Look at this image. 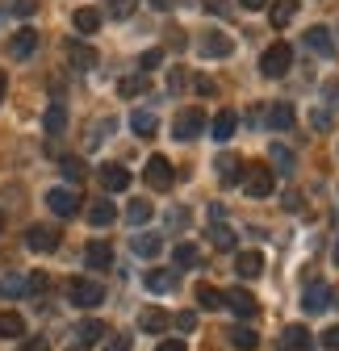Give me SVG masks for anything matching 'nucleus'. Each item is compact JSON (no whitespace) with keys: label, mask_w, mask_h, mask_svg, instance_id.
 Returning a JSON list of instances; mask_svg holds the SVG:
<instances>
[{"label":"nucleus","mask_w":339,"mask_h":351,"mask_svg":"<svg viewBox=\"0 0 339 351\" xmlns=\"http://www.w3.org/2000/svg\"><path fill=\"white\" fill-rule=\"evenodd\" d=\"M159 63H163V51H147V55L139 59V71H143V75H151Z\"/></svg>","instance_id":"41"},{"label":"nucleus","mask_w":339,"mask_h":351,"mask_svg":"<svg viewBox=\"0 0 339 351\" xmlns=\"http://www.w3.org/2000/svg\"><path fill=\"white\" fill-rule=\"evenodd\" d=\"M13 13L17 17H34L38 13V0H13Z\"/></svg>","instance_id":"43"},{"label":"nucleus","mask_w":339,"mask_h":351,"mask_svg":"<svg viewBox=\"0 0 339 351\" xmlns=\"http://www.w3.org/2000/svg\"><path fill=\"white\" fill-rule=\"evenodd\" d=\"M5 88H9V75H5V71H0V101H5Z\"/></svg>","instance_id":"56"},{"label":"nucleus","mask_w":339,"mask_h":351,"mask_svg":"<svg viewBox=\"0 0 339 351\" xmlns=\"http://www.w3.org/2000/svg\"><path fill=\"white\" fill-rule=\"evenodd\" d=\"M34 47H38V29L21 25V29L13 34V42H9V55H13V59H30V55H34Z\"/></svg>","instance_id":"13"},{"label":"nucleus","mask_w":339,"mask_h":351,"mask_svg":"<svg viewBox=\"0 0 339 351\" xmlns=\"http://www.w3.org/2000/svg\"><path fill=\"white\" fill-rule=\"evenodd\" d=\"M226 305H231L239 318H256V314H260V301L251 297L247 289H231V293H226Z\"/></svg>","instance_id":"11"},{"label":"nucleus","mask_w":339,"mask_h":351,"mask_svg":"<svg viewBox=\"0 0 339 351\" xmlns=\"http://www.w3.org/2000/svg\"><path fill=\"white\" fill-rule=\"evenodd\" d=\"M281 351H314V335H310L306 326H285Z\"/></svg>","instance_id":"12"},{"label":"nucleus","mask_w":339,"mask_h":351,"mask_svg":"<svg viewBox=\"0 0 339 351\" xmlns=\"http://www.w3.org/2000/svg\"><path fill=\"white\" fill-rule=\"evenodd\" d=\"M197 305H201V310H222V305H226V293L214 289V285H197Z\"/></svg>","instance_id":"25"},{"label":"nucleus","mask_w":339,"mask_h":351,"mask_svg":"<svg viewBox=\"0 0 339 351\" xmlns=\"http://www.w3.org/2000/svg\"><path fill=\"white\" fill-rule=\"evenodd\" d=\"M268 159L277 163L272 171H285V176L293 171V151H289V147H281V143H272V147H268Z\"/></svg>","instance_id":"34"},{"label":"nucleus","mask_w":339,"mask_h":351,"mask_svg":"<svg viewBox=\"0 0 339 351\" xmlns=\"http://www.w3.org/2000/svg\"><path fill=\"white\" fill-rule=\"evenodd\" d=\"M201 134H205V113H201V109H180L176 121H172V138L193 143V138H201Z\"/></svg>","instance_id":"4"},{"label":"nucleus","mask_w":339,"mask_h":351,"mask_svg":"<svg viewBox=\"0 0 339 351\" xmlns=\"http://www.w3.org/2000/svg\"><path fill=\"white\" fill-rule=\"evenodd\" d=\"M167 88H172V93H180V88H185V71H172V80H167Z\"/></svg>","instance_id":"52"},{"label":"nucleus","mask_w":339,"mask_h":351,"mask_svg":"<svg viewBox=\"0 0 339 351\" xmlns=\"http://www.w3.org/2000/svg\"><path fill=\"white\" fill-rule=\"evenodd\" d=\"M151 9H159V13H167V9H176V0H147Z\"/></svg>","instance_id":"53"},{"label":"nucleus","mask_w":339,"mask_h":351,"mask_svg":"<svg viewBox=\"0 0 339 351\" xmlns=\"http://www.w3.org/2000/svg\"><path fill=\"white\" fill-rule=\"evenodd\" d=\"M327 305H331V285L327 280H310L306 293H302V310L306 314H323Z\"/></svg>","instance_id":"7"},{"label":"nucleus","mask_w":339,"mask_h":351,"mask_svg":"<svg viewBox=\"0 0 339 351\" xmlns=\"http://www.w3.org/2000/svg\"><path fill=\"white\" fill-rule=\"evenodd\" d=\"M159 251H163V239H159V234H135V255L155 259Z\"/></svg>","instance_id":"28"},{"label":"nucleus","mask_w":339,"mask_h":351,"mask_svg":"<svg viewBox=\"0 0 339 351\" xmlns=\"http://www.w3.org/2000/svg\"><path fill=\"white\" fill-rule=\"evenodd\" d=\"M67 297H71L75 310H97V305L105 301V285L101 280H89V276H75L67 285Z\"/></svg>","instance_id":"1"},{"label":"nucleus","mask_w":339,"mask_h":351,"mask_svg":"<svg viewBox=\"0 0 339 351\" xmlns=\"http://www.w3.org/2000/svg\"><path fill=\"white\" fill-rule=\"evenodd\" d=\"M197 93H201V97H214V80H205V75H197Z\"/></svg>","instance_id":"49"},{"label":"nucleus","mask_w":339,"mask_h":351,"mask_svg":"<svg viewBox=\"0 0 339 351\" xmlns=\"http://www.w3.org/2000/svg\"><path fill=\"white\" fill-rule=\"evenodd\" d=\"M67 59H71L75 71H93V67H97V51L89 47V42H71V47H67Z\"/></svg>","instance_id":"16"},{"label":"nucleus","mask_w":339,"mask_h":351,"mask_svg":"<svg viewBox=\"0 0 339 351\" xmlns=\"http://www.w3.org/2000/svg\"><path fill=\"white\" fill-rule=\"evenodd\" d=\"M268 17H272V25H277V29H285L293 17H298V0H272Z\"/></svg>","instance_id":"23"},{"label":"nucleus","mask_w":339,"mask_h":351,"mask_svg":"<svg viewBox=\"0 0 339 351\" xmlns=\"http://www.w3.org/2000/svg\"><path fill=\"white\" fill-rule=\"evenodd\" d=\"M310 125H314V130H327V125H331V113H327V109L310 113Z\"/></svg>","instance_id":"48"},{"label":"nucleus","mask_w":339,"mask_h":351,"mask_svg":"<svg viewBox=\"0 0 339 351\" xmlns=\"http://www.w3.org/2000/svg\"><path fill=\"white\" fill-rule=\"evenodd\" d=\"M117 93L121 97H139V93H147V75L139 71V75H126L121 84H117Z\"/></svg>","instance_id":"38"},{"label":"nucleus","mask_w":339,"mask_h":351,"mask_svg":"<svg viewBox=\"0 0 339 351\" xmlns=\"http://www.w3.org/2000/svg\"><path fill=\"white\" fill-rule=\"evenodd\" d=\"M167 322H172V318H167L163 310H155V305L139 314V330H147V335H163V330H167Z\"/></svg>","instance_id":"21"},{"label":"nucleus","mask_w":339,"mask_h":351,"mask_svg":"<svg viewBox=\"0 0 339 351\" xmlns=\"http://www.w3.org/2000/svg\"><path fill=\"white\" fill-rule=\"evenodd\" d=\"M172 180H176L172 163H167L163 155H151V159H147V184H151V189H172Z\"/></svg>","instance_id":"8"},{"label":"nucleus","mask_w":339,"mask_h":351,"mask_svg":"<svg viewBox=\"0 0 339 351\" xmlns=\"http://www.w3.org/2000/svg\"><path fill=\"white\" fill-rule=\"evenodd\" d=\"M42 125H47V134H63V125H67V105H63V101H51Z\"/></svg>","instance_id":"22"},{"label":"nucleus","mask_w":339,"mask_h":351,"mask_svg":"<svg viewBox=\"0 0 339 351\" xmlns=\"http://www.w3.org/2000/svg\"><path fill=\"white\" fill-rule=\"evenodd\" d=\"M239 5H243L247 13H256V9H264V5H268V0H239Z\"/></svg>","instance_id":"54"},{"label":"nucleus","mask_w":339,"mask_h":351,"mask_svg":"<svg viewBox=\"0 0 339 351\" xmlns=\"http://www.w3.org/2000/svg\"><path fill=\"white\" fill-rule=\"evenodd\" d=\"M101 335H105V322H97V318H84V322L75 326V339H80V343H97Z\"/></svg>","instance_id":"33"},{"label":"nucleus","mask_w":339,"mask_h":351,"mask_svg":"<svg viewBox=\"0 0 339 351\" xmlns=\"http://www.w3.org/2000/svg\"><path fill=\"white\" fill-rule=\"evenodd\" d=\"M172 322H176L180 330H193V326H197V314H193V310H185V314H176Z\"/></svg>","instance_id":"46"},{"label":"nucleus","mask_w":339,"mask_h":351,"mask_svg":"<svg viewBox=\"0 0 339 351\" xmlns=\"http://www.w3.org/2000/svg\"><path fill=\"white\" fill-rule=\"evenodd\" d=\"M21 351H51L47 335H34V339H21Z\"/></svg>","instance_id":"42"},{"label":"nucleus","mask_w":339,"mask_h":351,"mask_svg":"<svg viewBox=\"0 0 339 351\" xmlns=\"http://www.w3.org/2000/svg\"><path fill=\"white\" fill-rule=\"evenodd\" d=\"M167 222H172V226H185L189 213H185V209H172V213H167Z\"/></svg>","instance_id":"51"},{"label":"nucleus","mask_w":339,"mask_h":351,"mask_svg":"<svg viewBox=\"0 0 339 351\" xmlns=\"http://www.w3.org/2000/svg\"><path fill=\"white\" fill-rule=\"evenodd\" d=\"M155 351H185V343H180V339H163Z\"/></svg>","instance_id":"50"},{"label":"nucleus","mask_w":339,"mask_h":351,"mask_svg":"<svg viewBox=\"0 0 339 351\" xmlns=\"http://www.w3.org/2000/svg\"><path fill=\"white\" fill-rule=\"evenodd\" d=\"M47 205H51L55 217H75L80 213V193L75 189H51L47 193Z\"/></svg>","instance_id":"6"},{"label":"nucleus","mask_w":339,"mask_h":351,"mask_svg":"<svg viewBox=\"0 0 339 351\" xmlns=\"http://www.w3.org/2000/svg\"><path fill=\"white\" fill-rule=\"evenodd\" d=\"M101 184H105L109 193H121V189H130V171L117 167V163H105V167H101Z\"/></svg>","instance_id":"18"},{"label":"nucleus","mask_w":339,"mask_h":351,"mask_svg":"<svg viewBox=\"0 0 339 351\" xmlns=\"http://www.w3.org/2000/svg\"><path fill=\"white\" fill-rule=\"evenodd\" d=\"M197 51H201L205 59H226V55L235 51V42H231L226 34H218V29H214V34H205V38L197 42Z\"/></svg>","instance_id":"9"},{"label":"nucleus","mask_w":339,"mask_h":351,"mask_svg":"<svg viewBox=\"0 0 339 351\" xmlns=\"http://www.w3.org/2000/svg\"><path fill=\"white\" fill-rule=\"evenodd\" d=\"M151 201H135L130 209H126V222H130V226H143V222H151Z\"/></svg>","instance_id":"37"},{"label":"nucleus","mask_w":339,"mask_h":351,"mask_svg":"<svg viewBox=\"0 0 339 351\" xmlns=\"http://www.w3.org/2000/svg\"><path fill=\"white\" fill-rule=\"evenodd\" d=\"M226 335H231V347H239V351H251V347L260 343V335L251 330V326H231Z\"/></svg>","instance_id":"30"},{"label":"nucleus","mask_w":339,"mask_h":351,"mask_svg":"<svg viewBox=\"0 0 339 351\" xmlns=\"http://www.w3.org/2000/svg\"><path fill=\"white\" fill-rule=\"evenodd\" d=\"M243 189H247V197H268L272 189H277V171L272 167H264V163H251L247 167V176H243Z\"/></svg>","instance_id":"3"},{"label":"nucleus","mask_w":339,"mask_h":351,"mask_svg":"<svg viewBox=\"0 0 339 351\" xmlns=\"http://www.w3.org/2000/svg\"><path fill=\"white\" fill-rule=\"evenodd\" d=\"M25 289H30V280H25V276H17V272L0 276V297H21Z\"/></svg>","instance_id":"36"},{"label":"nucleus","mask_w":339,"mask_h":351,"mask_svg":"<svg viewBox=\"0 0 339 351\" xmlns=\"http://www.w3.org/2000/svg\"><path fill=\"white\" fill-rule=\"evenodd\" d=\"M235 272H239L243 280H256V276L264 272V255H260V251H243V255L235 259Z\"/></svg>","instance_id":"17"},{"label":"nucleus","mask_w":339,"mask_h":351,"mask_svg":"<svg viewBox=\"0 0 339 351\" xmlns=\"http://www.w3.org/2000/svg\"><path fill=\"white\" fill-rule=\"evenodd\" d=\"M306 47H310L314 55H323V59H335V38H331L327 25H310V29H306Z\"/></svg>","instance_id":"10"},{"label":"nucleus","mask_w":339,"mask_h":351,"mask_svg":"<svg viewBox=\"0 0 339 351\" xmlns=\"http://www.w3.org/2000/svg\"><path fill=\"white\" fill-rule=\"evenodd\" d=\"M25 247H30L34 255H51V251L59 247V230H55V226H30V230H25Z\"/></svg>","instance_id":"5"},{"label":"nucleus","mask_w":339,"mask_h":351,"mask_svg":"<svg viewBox=\"0 0 339 351\" xmlns=\"http://www.w3.org/2000/svg\"><path fill=\"white\" fill-rule=\"evenodd\" d=\"M209 243H214L218 251H231L235 247V230L226 222H209Z\"/></svg>","instance_id":"29"},{"label":"nucleus","mask_w":339,"mask_h":351,"mask_svg":"<svg viewBox=\"0 0 339 351\" xmlns=\"http://www.w3.org/2000/svg\"><path fill=\"white\" fill-rule=\"evenodd\" d=\"M105 351H130V335H113V339L105 343Z\"/></svg>","instance_id":"45"},{"label":"nucleus","mask_w":339,"mask_h":351,"mask_svg":"<svg viewBox=\"0 0 339 351\" xmlns=\"http://www.w3.org/2000/svg\"><path fill=\"white\" fill-rule=\"evenodd\" d=\"M331 297H335V305H339V293H331Z\"/></svg>","instance_id":"59"},{"label":"nucleus","mask_w":339,"mask_h":351,"mask_svg":"<svg viewBox=\"0 0 339 351\" xmlns=\"http://www.w3.org/2000/svg\"><path fill=\"white\" fill-rule=\"evenodd\" d=\"M59 167H63V176H67V180H71V184H80V180H84V163H80L75 155H67V159H63Z\"/></svg>","instance_id":"39"},{"label":"nucleus","mask_w":339,"mask_h":351,"mask_svg":"<svg viewBox=\"0 0 339 351\" xmlns=\"http://www.w3.org/2000/svg\"><path fill=\"white\" fill-rule=\"evenodd\" d=\"M235 125H239V117H235L231 109H222L214 121H209V138H214V143H226V138L235 134Z\"/></svg>","instance_id":"19"},{"label":"nucleus","mask_w":339,"mask_h":351,"mask_svg":"<svg viewBox=\"0 0 339 351\" xmlns=\"http://www.w3.org/2000/svg\"><path fill=\"white\" fill-rule=\"evenodd\" d=\"M293 121H298V113H293L289 101H277V105L268 109V125H272V130H289Z\"/></svg>","instance_id":"24"},{"label":"nucleus","mask_w":339,"mask_h":351,"mask_svg":"<svg viewBox=\"0 0 339 351\" xmlns=\"http://www.w3.org/2000/svg\"><path fill=\"white\" fill-rule=\"evenodd\" d=\"M135 9H139V0H109V17H117V21L130 17Z\"/></svg>","instance_id":"40"},{"label":"nucleus","mask_w":339,"mask_h":351,"mask_svg":"<svg viewBox=\"0 0 339 351\" xmlns=\"http://www.w3.org/2000/svg\"><path fill=\"white\" fill-rule=\"evenodd\" d=\"M289 67H293V47H289V42H272V47L260 55V71L268 80H281Z\"/></svg>","instance_id":"2"},{"label":"nucleus","mask_w":339,"mask_h":351,"mask_svg":"<svg viewBox=\"0 0 339 351\" xmlns=\"http://www.w3.org/2000/svg\"><path fill=\"white\" fill-rule=\"evenodd\" d=\"M89 222L93 226H109L113 222V201H93L89 205Z\"/></svg>","instance_id":"32"},{"label":"nucleus","mask_w":339,"mask_h":351,"mask_svg":"<svg viewBox=\"0 0 339 351\" xmlns=\"http://www.w3.org/2000/svg\"><path fill=\"white\" fill-rule=\"evenodd\" d=\"M205 13H226V5L222 0H205Z\"/></svg>","instance_id":"55"},{"label":"nucleus","mask_w":339,"mask_h":351,"mask_svg":"<svg viewBox=\"0 0 339 351\" xmlns=\"http://www.w3.org/2000/svg\"><path fill=\"white\" fill-rule=\"evenodd\" d=\"M155 125H159V121H155L151 109H135V113H130V130H135L139 138H151V134H155Z\"/></svg>","instance_id":"26"},{"label":"nucleus","mask_w":339,"mask_h":351,"mask_svg":"<svg viewBox=\"0 0 339 351\" xmlns=\"http://www.w3.org/2000/svg\"><path fill=\"white\" fill-rule=\"evenodd\" d=\"M335 268H339V239H335Z\"/></svg>","instance_id":"57"},{"label":"nucleus","mask_w":339,"mask_h":351,"mask_svg":"<svg viewBox=\"0 0 339 351\" xmlns=\"http://www.w3.org/2000/svg\"><path fill=\"white\" fill-rule=\"evenodd\" d=\"M84 259H89V268L105 272V268H113V247L97 239V243H89V247H84Z\"/></svg>","instance_id":"15"},{"label":"nucleus","mask_w":339,"mask_h":351,"mask_svg":"<svg viewBox=\"0 0 339 351\" xmlns=\"http://www.w3.org/2000/svg\"><path fill=\"white\" fill-rule=\"evenodd\" d=\"M0 234H5V213H0Z\"/></svg>","instance_id":"58"},{"label":"nucleus","mask_w":339,"mask_h":351,"mask_svg":"<svg viewBox=\"0 0 339 351\" xmlns=\"http://www.w3.org/2000/svg\"><path fill=\"white\" fill-rule=\"evenodd\" d=\"M323 347H327V351H339V326L323 330Z\"/></svg>","instance_id":"47"},{"label":"nucleus","mask_w":339,"mask_h":351,"mask_svg":"<svg viewBox=\"0 0 339 351\" xmlns=\"http://www.w3.org/2000/svg\"><path fill=\"white\" fill-rule=\"evenodd\" d=\"M143 280H147L151 293H172V289H176V272H172V268H151Z\"/></svg>","instance_id":"20"},{"label":"nucleus","mask_w":339,"mask_h":351,"mask_svg":"<svg viewBox=\"0 0 339 351\" xmlns=\"http://www.w3.org/2000/svg\"><path fill=\"white\" fill-rule=\"evenodd\" d=\"M71 21H75L80 34H97V29H101V13H97V9H75Z\"/></svg>","instance_id":"31"},{"label":"nucleus","mask_w":339,"mask_h":351,"mask_svg":"<svg viewBox=\"0 0 339 351\" xmlns=\"http://www.w3.org/2000/svg\"><path fill=\"white\" fill-rule=\"evenodd\" d=\"M21 335H25V318L5 310V314H0V339H21Z\"/></svg>","instance_id":"27"},{"label":"nucleus","mask_w":339,"mask_h":351,"mask_svg":"<svg viewBox=\"0 0 339 351\" xmlns=\"http://www.w3.org/2000/svg\"><path fill=\"white\" fill-rule=\"evenodd\" d=\"M214 167H218V180H222V184H239V180H243V159H239V155H231V151H226V155H218V159H214Z\"/></svg>","instance_id":"14"},{"label":"nucleus","mask_w":339,"mask_h":351,"mask_svg":"<svg viewBox=\"0 0 339 351\" xmlns=\"http://www.w3.org/2000/svg\"><path fill=\"white\" fill-rule=\"evenodd\" d=\"M30 297H42V293H47V276H42V272H34L30 276V289H25Z\"/></svg>","instance_id":"44"},{"label":"nucleus","mask_w":339,"mask_h":351,"mask_svg":"<svg viewBox=\"0 0 339 351\" xmlns=\"http://www.w3.org/2000/svg\"><path fill=\"white\" fill-rule=\"evenodd\" d=\"M172 259H176V268H197V263H201V251H197L193 243H180V247L172 251Z\"/></svg>","instance_id":"35"}]
</instances>
